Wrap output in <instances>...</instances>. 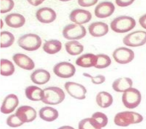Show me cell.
<instances>
[{
  "mask_svg": "<svg viewBox=\"0 0 146 129\" xmlns=\"http://www.w3.org/2000/svg\"><path fill=\"white\" fill-rule=\"evenodd\" d=\"M54 72L58 77L63 78H68L73 76L75 73V67L70 63H59L55 65Z\"/></svg>",
  "mask_w": 146,
  "mask_h": 129,
  "instance_id": "30bf717a",
  "label": "cell"
},
{
  "mask_svg": "<svg viewBox=\"0 0 146 129\" xmlns=\"http://www.w3.org/2000/svg\"><path fill=\"white\" fill-rule=\"evenodd\" d=\"M19 45L25 51H35L40 48L41 39L36 34H28L23 35L18 41Z\"/></svg>",
  "mask_w": 146,
  "mask_h": 129,
  "instance_id": "5b68a950",
  "label": "cell"
},
{
  "mask_svg": "<svg viewBox=\"0 0 146 129\" xmlns=\"http://www.w3.org/2000/svg\"><path fill=\"white\" fill-rule=\"evenodd\" d=\"M143 117L139 113L132 111H124L116 114L113 122L115 125L119 127H125L130 125L142 122Z\"/></svg>",
  "mask_w": 146,
  "mask_h": 129,
  "instance_id": "6da1fadb",
  "label": "cell"
},
{
  "mask_svg": "<svg viewBox=\"0 0 146 129\" xmlns=\"http://www.w3.org/2000/svg\"><path fill=\"white\" fill-rule=\"evenodd\" d=\"M89 31L92 36L100 37L105 36L109 32V26L106 23L96 22L92 23L89 26Z\"/></svg>",
  "mask_w": 146,
  "mask_h": 129,
  "instance_id": "e0dca14e",
  "label": "cell"
},
{
  "mask_svg": "<svg viewBox=\"0 0 146 129\" xmlns=\"http://www.w3.org/2000/svg\"><path fill=\"white\" fill-rule=\"evenodd\" d=\"M96 62V55L91 53L84 54L76 59L77 65L82 68H90L95 66Z\"/></svg>",
  "mask_w": 146,
  "mask_h": 129,
  "instance_id": "7402d4cb",
  "label": "cell"
},
{
  "mask_svg": "<svg viewBox=\"0 0 146 129\" xmlns=\"http://www.w3.org/2000/svg\"><path fill=\"white\" fill-rule=\"evenodd\" d=\"M83 76L90 78L92 80V82L95 84H101L106 81V77L102 75H98L96 77H92L91 75L87 73H83Z\"/></svg>",
  "mask_w": 146,
  "mask_h": 129,
  "instance_id": "836d02e7",
  "label": "cell"
},
{
  "mask_svg": "<svg viewBox=\"0 0 146 129\" xmlns=\"http://www.w3.org/2000/svg\"><path fill=\"white\" fill-rule=\"evenodd\" d=\"M66 90L71 96L78 100H83L86 98V88L82 84L76 82H66L64 85Z\"/></svg>",
  "mask_w": 146,
  "mask_h": 129,
  "instance_id": "9c48e42d",
  "label": "cell"
},
{
  "mask_svg": "<svg viewBox=\"0 0 146 129\" xmlns=\"http://www.w3.org/2000/svg\"><path fill=\"white\" fill-rule=\"evenodd\" d=\"M7 123L10 127H17L22 126L24 123L15 114L11 115L8 117Z\"/></svg>",
  "mask_w": 146,
  "mask_h": 129,
  "instance_id": "d6a6232c",
  "label": "cell"
},
{
  "mask_svg": "<svg viewBox=\"0 0 146 129\" xmlns=\"http://www.w3.org/2000/svg\"><path fill=\"white\" fill-rule=\"evenodd\" d=\"M62 44L60 41L52 39L47 41L44 44L43 49L47 54L53 55L61 51Z\"/></svg>",
  "mask_w": 146,
  "mask_h": 129,
  "instance_id": "d4e9b609",
  "label": "cell"
},
{
  "mask_svg": "<svg viewBox=\"0 0 146 129\" xmlns=\"http://www.w3.org/2000/svg\"><path fill=\"white\" fill-rule=\"evenodd\" d=\"M86 31L83 25L69 24L63 29L62 34L68 40H78L83 38L86 35Z\"/></svg>",
  "mask_w": 146,
  "mask_h": 129,
  "instance_id": "8992f818",
  "label": "cell"
},
{
  "mask_svg": "<svg viewBox=\"0 0 146 129\" xmlns=\"http://www.w3.org/2000/svg\"><path fill=\"white\" fill-rule=\"evenodd\" d=\"M133 51L125 47L116 49L113 53V59L118 64H125L132 62L134 58Z\"/></svg>",
  "mask_w": 146,
  "mask_h": 129,
  "instance_id": "ba28073f",
  "label": "cell"
},
{
  "mask_svg": "<svg viewBox=\"0 0 146 129\" xmlns=\"http://www.w3.org/2000/svg\"><path fill=\"white\" fill-rule=\"evenodd\" d=\"M139 23L143 28L146 30V14L140 17L139 19Z\"/></svg>",
  "mask_w": 146,
  "mask_h": 129,
  "instance_id": "8d00e7d4",
  "label": "cell"
},
{
  "mask_svg": "<svg viewBox=\"0 0 146 129\" xmlns=\"http://www.w3.org/2000/svg\"><path fill=\"white\" fill-rule=\"evenodd\" d=\"M111 64L110 57L107 55L100 54L96 55V64L94 67L96 68L102 69L107 68Z\"/></svg>",
  "mask_w": 146,
  "mask_h": 129,
  "instance_id": "f1b7e54d",
  "label": "cell"
},
{
  "mask_svg": "<svg viewBox=\"0 0 146 129\" xmlns=\"http://www.w3.org/2000/svg\"><path fill=\"white\" fill-rule=\"evenodd\" d=\"M133 0H117L115 2L117 6L122 7L130 6L134 2Z\"/></svg>",
  "mask_w": 146,
  "mask_h": 129,
  "instance_id": "d590c367",
  "label": "cell"
},
{
  "mask_svg": "<svg viewBox=\"0 0 146 129\" xmlns=\"http://www.w3.org/2000/svg\"><path fill=\"white\" fill-rule=\"evenodd\" d=\"M31 80L35 84H44L48 82L50 79V74L48 71L43 69H37L32 73Z\"/></svg>",
  "mask_w": 146,
  "mask_h": 129,
  "instance_id": "d6986e66",
  "label": "cell"
},
{
  "mask_svg": "<svg viewBox=\"0 0 146 129\" xmlns=\"http://www.w3.org/2000/svg\"><path fill=\"white\" fill-rule=\"evenodd\" d=\"M136 25L133 18L128 16L117 17L110 23L111 30L117 33H125L133 30Z\"/></svg>",
  "mask_w": 146,
  "mask_h": 129,
  "instance_id": "7a4b0ae2",
  "label": "cell"
},
{
  "mask_svg": "<svg viewBox=\"0 0 146 129\" xmlns=\"http://www.w3.org/2000/svg\"><path fill=\"white\" fill-rule=\"evenodd\" d=\"M13 59L17 65L25 70H32L35 67L33 60L24 54L20 53L15 54L13 56Z\"/></svg>",
  "mask_w": 146,
  "mask_h": 129,
  "instance_id": "2e32d148",
  "label": "cell"
},
{
  "mask_svg": "<svg viewBox=\"0 0 146 129\" xmlns=\"http://www.w3.org/2000/svg\"><path fill=\"white\" fill-rule=\"evenodd\" d=\"M58 129H75L72 127H71L70 126H63L62 127H60Z\"/></svg>",
  "mask_w": 146,
  "mask_h": 129,
  "instance_id": "f35d334b",
  "label": "cell"
},
{
  "mask_svg": "<svg viewBox=\"0 0 146 129\" xmlns=\"http://www.w3.org/2000/svg\"><path fill=\"white\" fill-rule=\"evenodd\" d=\"M43 1H28V2H29L30 4L34 6L39 5L42 3H43Z\"/></svg>",
  "mask_w": 146,
  "mask_h": 129,
  "instance_id": "74e56055",
  "label": "cell"
},
{
  "mask_svg": "<svg viewBox=\"0 0 146 129\" xmlns=\"http://www.w3.org/2000/svg\"><path fill=\"white\" fill-rule=\"evenodd\" d=\"M19 101L17 96L11 94L7 96L4 100L1 107V112L5 114L11 113L18 106Z\"/></svg>",
  "mask_w": 146,
  "mask_h": 129,
  "instance_id": "5bb4252c",
  "label": "cell"
},
{
  "mask_svg": "<svg viewBox=\"0 0 146 129\" xmlns=\"http://www.w3.org/2000/svg\"><path fill=\"white\" fill-rule=\"evenodd\" d=\"M43 97L42 101L45 104L55 105L63 102L65 94L63 90L56 86H51L43 90Z\"/></svg>",
  "mask_w": 146,
  "mask_h": 129,
  "instance_id": "3957f363",
  "label": "cell"
},
{
  "mask_svg": "<svg viewBox=\"0 0 146 129\" xmlns=\"http://www.w3.org/2000/svg\"><path fill=\"white\" fill-rule=\"evenodd\" d=\"M96 0H79L78 3L80 6L82 7H89L94 6L97 3Z\"/></svg>",
  "mask_w": 146,
  "mask_h": 129,
  "instance_id": "e575fe53",
  "label": "cell"
},
{
  "mask_svg": "<svg viewBox=\"0 0 146 129\" xmlns=\"http://www.w3.org/2000/svg\"><path fill=\"white\" fill-rule=\"evenodd\" d=\"M25 95L29 99L32 101H42L43 97V90L35 86H28L25 89Z\"/></svg>",
  "mask_w": 146,
  "mask_h": 129,
  "instance_id": "cb8c5ba5",
  "label": "cell"
},
{
  "mask_svg": "<svg viewBox=\"0 0 146 129\" xmlns=\"http://www.w3.org/2000/svg\"><path fill=\"white\" fill-rule=\"evenodd\" d=\"M15 67L13 63L7 59H2L0 61V73L2 76H9L14 72Z\"/></svg>",
  "mask_w": 146,
  "mask_h": 129,
  "instance_id": "4316f807",
  "label": "cell"
},
{
  "mask_svg": "<svg viewBox=\"0 0 146 129\" xmlns=\"http://www.w3.org/2000/svg\"><path fill=\"white\" fill-rule=\"evenodd\" d=\"M15 37L12 33L3 31L0 34V47L5 48L10 47L14 42Z\"/></svg>",
  "mask_w": 146,
  "mask_h": 129,
  "instance_id": "83f0119b",
  "label": "cell"
},
{
  "mask_svg": "<svg viewBox=\"0 0 146 129\" xmlns=\"http://www.w3.org/2000/svg\"><path fill=\"white\" fill-rule=\"evenodd\" d=\"M5 22L8 26L14 28H18L24 25L25 19L23 15L18 13H12L7 15Z\"/></svg>",
  "mask_w": 146,
  "mask_h": 129,
  "instance_id": "ffe728a7",
  "label": "cell"
},
{
  "mask_svg": "<svg viewBox=\"0 0 146 129\" xmlns=\"http://www.w3.org/2000/svg\"><path fill=\"white\" fill-rule=\"evenodd\" d=\"M133 82L130 78L123 77L117 78L113 81L112 88L114 91L118 92H124L132 88Z\"/></svg>",
  "mask_w": 146,
  "mask_h": 129,
  "instance_id": "ac0fdd59",
  "label": "cell"
},
{
  "mask_svg": "<svg viewBox=\"0 0 146 129\" xmlns=\"http://www.w3.org/2000/svg\"><path fill=\"white\" fill-rule=\"evenodd\" d=\"M15 115L23 122L29 123L35 119L37 116V112L33 107L24 106L18 109Z\"/></svg>",
  "mask_w": 146,
  "mask_h": 129,
  "instance_id": "8fae6325",
  "label": "cell"
},
{
  "mask_svg": "<svg viewBox=\"0 0 146 129\" xmlns=\"http://www.w3.org/2000/svg\"><path fill=\"white\" fill-rule=\"evenodd\" d=\"M92 18L91 12L82 9L73 10L69 15V18L72 22L80 25L89 22Z\"/></svg>",
  "mask_w": 146,
  "mask_h": 129,
  "instance_id": "4fadbf2b",
  "label": "cell"
},
{
  "mask_svg": "<svg viewBox=\"0 0 146 129\" xmlns=\"http://www.w3.org/2000/svg\"><path fill=\"white\" fill-rule=\"evenodd\" d=\"M93 118H87L79 123L78 129H102Z\"/></svg>",
  "mask_w": 146,
  "mask_h": 129,
  "instance_id": "f546056e",
  "label": "cell"
},
{
  "mask_svg": "<svg viewBox=\"0 0 146 129\" xmlns=\"http://www.w3.org/2000/svg\"><path fill=\"white\" fill-rule=\"evenodd\" d=\"M123 41L125 45L129 47H139L144 45L146 43V32L135 31L125 36Z\"/></svg>",
  "mask_w": 146,
  "mask_h": 129,
  "instance_id": "52a82bcc",
  "label": "cell"
},
{
  "mask_svg": "<svg viewBox=\"0 0 146 129\" xmlns=\"http://www.w3.org/2000/svg\"><path fill=\"white\" fill-rule=\"evenodd\" d=\"M92 117L95 120L102 128L106 127L108 124V117L105 113L100 112H96L92 115Z\"/></svg>",
  "mask_w": 146,
  "mask_h": 129,
  "instance_id": "4dcf8cb0",
  "label": "cell"
},
{
  "mask_svg": "<svg viewBox=\"0 0 146 129\" xmlns=\"http://www.w3.org/2000/svg\"><path fill=\"white\" fill-rule=\"evenodd\" d=\"M113 97L108 92L102 91L97 94L96 102L97 105L102 108H107L110 107L113 103Z\"/></svg>",
  "mask_w": 146,
  "mask_h": 129,
  "instance_id": "44dd1931",
  "label": "cell"
},
{
  "mask_svg": "<svg viewBox=\"0 0 146 129\" xmlns=\"http://www.w3.org/2000/svg\"><path fill=\"white\" fill-rule=\"evenodd\" d=\"M36 16L39 22L48 24L53 22L55 20L57 15L55 11L51 8L44 7L37 11Z\"/></svg>",
  "mask_w": 146,
  "mask_h": 129,
  "instance_id": "9a60e30c",
  "label": "cell"
},
{
  "mask_svg": "<svg viewBox=\"0 0 146 129\" xmlns=\"http://www.w3.org/2000/svg\"><path fill=\"white\" fill-rule=\"evenodd\" d=\"M39 115L42 119L47 122H53L57 119L59 116L57 110L49 106L42 108L39 110Z\"/></svg>",
  "mask_w": 146,
  "mask_h": 129,
  "instance_id": "603a6c76",
  "label": "cell"
},
{
  "mask_svg": "<svg viewBox=\"0 0 146 129\" xmlns=\"http://www.w3.org/2000/svg\"><path fill=\"white\" fill-rule=\"evenodd\" d=\"M115 5L112 2H100L95 8V15L99 18L109 17L115 12Z\"/></svg>",
  "mask_w": 146,
  "mask_h": 129,
  "instance_id": "7c38bea8",
  "label": "cell"
},
{
  "mask_svg": "<svg viewBox=\"0 0 146 129\" xmlns=\"http://www.w3.org/2000/svg\"><path fill=\"white\" fill-rule=\"evenodd\" d=\"M66 50L71 55H78L84 50V47L81 43L76 41H71L65 44Z\"/></svg>",
  "mask_w": 146,
  "mask_h": 129,
  "instance_id": "484cf974",
  "label": "cell"
},
{
  "mask_svg": "<svg viewBox=\"0 0 146 129\" xmlns=\"http://www.w3.org/2000/svg\"><path fill=\"white\" fill-rule=\"evenodd\" d=\"M122 101L126 108L133 109L140 104L142 101V95L138 89L131 88L123 92Z\"/></svg>",
  "mask_w": 146,
  "mask_h": 129,
  "instance_id": "277c9868",
  "label": "cell"
},
{
  "mask_svg": "<svg viewBox=\"0 0 146 129\" xmlns=\"http://www.w3.org/2000/svg\"><path fill=\"white\" fill-rule=\"evenodd\" d=\"M14 2L12 0L0 1V12L6 13L11 11L14 7Z\"/></svg>",
  "mask_w": 146,
  "mask_h": 129,
  "instance_id": "1f68e13d",
  "label": "cell"
}]
</instances>
